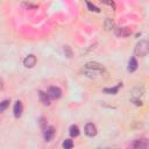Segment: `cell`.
Returning <instances> with one entry per match:
<instances>
[{
    "instance_id": "obj_14",
    "label": "cell",
    "mask_w": 149,
    "mask_h": 149,
    "mask_svg": "<svg viewBox=\"0 0 149 149\" xmlns=\"http://www.w3.org/2000/svg\"><path fill=\"white\" fill-rule=\"evenodd\" d=\"M104 27L106 30H111L114 28V21L112 19H106L105 22H104Z\"/></svg>"
},
{
    "instance_id": "obj_5",
    "label": "cell",
    "mask_w": 149,
    "mask_h": 149,
    "mask_svg": "<svg viewBox=\"0 0 149 149\" xmlns=\"http://www.w3.org/2000/svg\"><path fill=\"white\" fill-rule=\"evenodd\" d=\"M48 95H49L50 98H52V99H58V98H61V95H62V91H61V88L57 87V86H51V87H49Z\"/></svg>"
},
{
    "instance_id": "obj_9",
    "label": "cell",
    "mask_w": 149,
    "mask_h": 149,
    "mask_svg": "<svg viewBox=\"0 0 149 149\" xmlns=\"http://www.w3.org/2000/svg\"><path fill=\"white\" fill-rule=\"evenodd\" d=\"M55 136V128L52 126H49L44 129V140L45 141H51Z\"/></svg>"
},
{
    "instance_id": "obj_8",
    "label": "cell",
    "mask_w": 149,
    "mask_h": 149,
    "mask_svg": "<svg viewBox=\"0 0 149 149\" xmlns=\"http://www.w3.org/2000/svg\"><path fill=\"white\" fill-rule=\"evenodd\" d=\"M35 64H36V57L34 55H28L23 59V65L26 68H33V66H35Z\"/></svg>"
},
{
    "instance_id": "obj_15",
    "label": "cell",
    "mask_w": 149,
    "mask_h": 149,
    "mask_svg": "<svg viewBox=\"0 0 149 149\" xmlns=\"http://www.w3.org/2000/svg\"><path fill=\"white\" fill-rule=\"evenodd\" d=\"M69 133H70V135H71L72 137H76V136L79 135V128H78L76 125H72V126L70 127V129H69Z\"/></svg>"
},
{
    "instance_id": "obj_12",
    "label": "cell",
    "mask_w": 149,
    "mask_h": 149,
    "mask_svg": "<svg viewBox=\"0 0 149 149\" xmlns=\"http://www.w3.org/2000/svg\"><path fill=\"white\" fill-rule=\"evenodd\" d=\"M136 69H137V61L134 57H132L129 59V62H128V71L129 72H134Z\"/></svg>"
},
{
    "instance_id": "obj_11",
    "label": "cell",
    "mask_w": 149,
    "mask_h": 149,
    "mask_svg": "<svg viewBox=\"0 0 149 149\" xmlns=\"http://www.w3.org/2000/svg\"><path fill=\"white\" fill-rule=\"evenodd\" d=\"M38 97H40V101L43 104V105H50V98H49V95L45 93V92H43V91H40L38 92Z\"/></svg>"
},
{
    "instance_id": "obj_6",
    "label": "cell",
    "mask_w": 149,
    "mask_h": 149,
    "mask_svg": "<svg viewBox=\"0 0 149 149\" xmlns=\"http://www.w3.org/2000/svg\"><path fill=\"white\" fill-rule=\"evenodd\" d=\"M84 132H85V134H86L87 136L92 137V136H94V135L97 134V128H95V126H94L93 123L88 122V123H86V125H85Z\"/></svg>"
},
{
    "instance_id": "obj_21",
    "label": "cell",
    "mask_w": 149,
    "mask_h": 149,
    "mask_svg": "<svg viewBox=\"0 0 149 149\" xmlns=\"http://www.w3.org/2000/svg\"><path fill=\"white\" fill-rule=\"evenodd\" d=\"M22 5H23L24 7H27V8H33V9L37 8V6H36V5H33V3H27V2H23Z\"/></svg>"
},
{
    "instance_id": "obj_17",
    "label": "cell",
    "mask_w": 149,
    "mask_h": 149,
    "mask_svg": "<svg viewBox=\"0 0 149 149\" xmlns=\"http://www.w3.org/2000/svg\"><path fill=\"white\" fill-rule=\"evenodd\" d=\"M9 102H10V101H9L8 99H6V100H3V101L0 102V113L3 112V111L9 106Z\"/></svg>"
},
{
    "instance_id": "obj_20",
    "label": "cell",
    "mask_w": 149,
    "mask_h": 149,
    "mask_svg": "<svg viewBox=\"0 0 149 149\" xmlns=\"http://www.w3.org/2000/svg\"><path fill=\"white\" fill-rule=\"evenodd\" d=\"M38 123H40V127L44 130L45 128H47V120H45V118H40V121H38Z\"/></svg>"
},
{
    "instance_id": "obj_1",
    "label": "cell",
    "mask_w": 149,
    "mask_h": 149,
    "mask_svg": "<svg viewBox=\"0 0 149 149\" xmlns=\"http://www.w3.org/2000/svg\"><path fill=\"white\" fill-rule=\"evenodd\" d=\"M83 72L90 78H97L98 76H102V73L105 72V68L97 62H88L85 64Z\"/></svg>"
},
{
    "instance_id": "obj_2",
    "label": "cell",
    "mask_w": 149,
    "mask_h": 149,
    "mask_svg": "<svg viewBox=\"0 0 149 149\" xmlns=\"http://www.w3.org/2000/svg\"><path fill=\"white\" fill-rule=\"evenodd\" d=\"M148 52H149V43H148V41L141 40L140 42H137V44L135 45V49H134L135 56L144 57V56L148 55Z\"/></svg>"
},
{
    "instance_id": "obj_4",
    "label": "cell",
    "mask_w": 149,
    "mask_h": 149,
    "mask_svg": "<svg viewBox=\"0 0 149 149\" xmlns=\"http://www.w3.org/2000/svg\"><path fill=\"white\" fill-rule=\"evenodd\" d=\"M132 34V29L129 27H116L115 28V35L118 37H127Z\"/></svg>"
},
{
    "instance_id": "obj_18",
    "label": "cell",
    "mask_w": 149,
    "mask_h": 149,
    "mask_svg": "<svg viewBox=\"0 0 149 149\" xmlns=\"http://www.w3.org/2000/svg\"><path fill=\"white\" fill-rule=\"evenodd\" d=\"M64 52H65V56H66L68 58H71V57L73 56L72 50H71V48H70L69 45H65V47H64Z\"/></svg>"
},
{
    "instance_id": "obj_7",
    "label": "cell",
    "mask_w": 149,
    "mask_h": 149,
    "mask_svg": "<svg viewBox=\"0 0 149 149\" xmlns=\"http://www.w3.org/2000/svg\"><path fill=\"white\" fill-rule=\"evenodd\" d=\"M144 88L142 86H137L132 91V99L130 100H140V97L143 95Z\"/></svg>"
},
{
    "instance_id": "obj_13",
    "label": "cell",
    "mask_w": 149,
    "mask_h": 149,
    "mask_svg": "<svg viewBox=\"0 0 149 149\" xmlns=\"http://www.w3.org/2000/svg\"><path fill=\"white\" fill-rule=\"evenodd\" d=\"M122 86V84L121 83H119L116 86H114V87H109V88H104L102 91L105 92V93H108V94H115V93H118V91H119V88Z\"/></svg>"
},
{
    "instance_id": "obj_10",
    "label": "cell",
    "mask_w": 149,
    "mask_h": 149,
    "mask_svg": "<svg viewBox=\"0 0 149 149\" xmlns=\"http://www.w3.org/2000/svg\"><path fill=\"white\" fill-rule=\"evenodd\" d=\"M13 112H14V116L15 118H20L21 114H22V104L20 100H17L14 105V108H13Z\"/></svg>"
},
{
    "instance_id": "obj_16",
    "label": "cell",
    "mask_w": 149,
    "mask_h": 149,
    "mask_svg": "<svg viewBox=\"0 0 149 149\" xmlns=\"http://www.w3.org/2000/svg\"><path fill=\"white\" fill-rule=\"evenodd\" d=\"M72 147H73V142H72V140L66 139V140L63 142V148H64V149H71Z\"/></svg>"
},
{
    "instance_id": "obj_3",
    "label": "cell",
    "mask_w": 149,
    "mask_h": 149,
    "mask_svg": "<svg viewBox=\"0 0 149 149\" xmlns=\"http://www.w3.org/2000/svg\"><path fill=\"white\" fill-rule=\"evenodd\" d=\"M133 149H149V144H148V140L147 139H139L135 140L132 144Z\"/></svg>"
},
{
    "instance_id": "obj_19",
    "label": "cell",
    "mask_w": 149,
    "mask_h": 149,
    "mask_svg": "<svg viewBox=\"0 0 149 149\" xmlns=\"http://www.w3.org/2000/svg\"><path fill=\"white\" fill-rule=\"evenodd\" d=\"M86 5H87V7H88V9H90V10H92V12H100V9H99L97 6H94L93 3H91L90 1H87V2H86Z\"/></svg>"
}]
</instances>
